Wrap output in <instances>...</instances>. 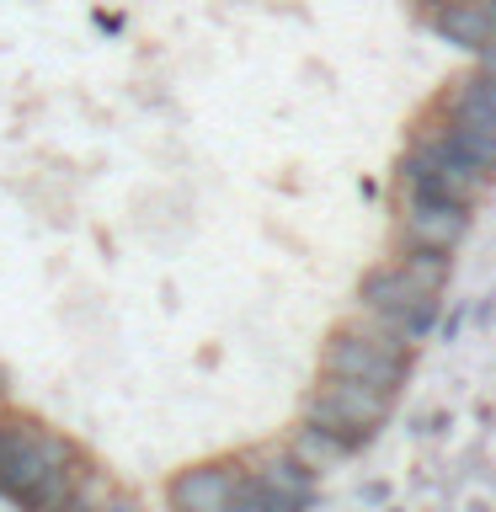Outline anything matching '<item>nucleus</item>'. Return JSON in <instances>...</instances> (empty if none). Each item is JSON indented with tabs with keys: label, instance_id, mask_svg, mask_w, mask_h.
Masks as SVG:
<instances>
[{
	"label": "nucleus",
	"instance_id": "nucleus-10",
	"mask_svg": "<svg viewBox=\"0 0 496 512\" xmlns=\"http://www.w3.org/2000/svg\"><path fill=\"white\" fill-rule=\"evenodd\" d=\"M288 454H294L299 464H310L315 475H326V470H336V464H347L352 459V448L347 443H336L331 432H320V427H310V422H299L294 432H288Z\"/></svg>",
	"mask_w": 496,
	"mask_h": 512
},
{
	"label": "nucleus",
	"instance_id": "nucleus-16",
	"mask_svg": "<svg viewBox=\"0 0 496 512\" xmlns=\"http://www.w3.org/2000/svg\"><path fill=\"white\" fill-rule=\"evenodd\" d=\"M224 512H256V502H251V496H246V486H240V496H235V502L224 507Z\"/></svg>",
	"mask_w": 496,
	"mask_h": 512
},
{
	"label": "nucleus",
	"instance_id": "nucleus-17",
	"mask_svg": "<svg viewBox=\"0 0 496 512\" xmlns=\"http://www.w3.org/2000/svg\"><path fill=\"white\" fill-rule=\"evenodd\" d=\"M416 6H427V11H432V6H443V0H416Z\"/></svg>",
	"mask_w": 496,
	"mask_h": 512
},
{
	"label": "nucleus",
	"instance_id": "nucleus-9",
	"mask_svg": "<svg viewBox=\"0 0 496 512\" xmlns=\"http://www.w3.org/2000/svg\"><path fill=\"white\" fill-rule=\"evenodd\" d=\"M86 470H91L86 448H75V454H70V459H59L54 470H48L27 496H16V507H22V512H59L64 502H70V491L80 486V475H86Z\"/></svg>",
	"mask_w": 496,
	"mask_h": 512
},
{
	"label": "nucleus",
	"instance_id": "nucleus-15",
	"mask_svg": "<svg viewBox=\"0 0 496 512\" xmlns=\"http://www.w3.org/2000/svg\"><path fill=\"white\" fill-rule=\"evenodd\" d=\"M96 512H144V502H139V496H128V491H112V496L96 502Z\"/></svg>",
	"mask_w": 496,
	"mask_h": 512
},
{
	"label": "nucleus",
	"instance_id": "nucleus-5",
	"mask_svg": "<svg viewBox=\"0 0 496 512\" xmlns=\"http://www.w3.org/2000/svg\"><path fill=\"white\" fill-rule=\"evenodd\" d=\"M470 235V203L427 198V192H400V246H427L454 256Z\"/></svg>",
	"mask_w": 496,
	"mask_h": 512
},
{
	"label": "nucleus",
	"instance_id": "nucleus-8",
	"mask_svg": "<svg viewBox=\"0 0 496 512\" xmlns=\"http://www.w3.org/2000/svg\"><path fill=\"white\" fill-rule=\"evenodd\" d=\"M240 464H246V475L256 480V486H272L283 496H294V502L315 507V470L310 464H299L288 448H267V454H240Z\"/></svg>",
	"mask_w": 496,
	"mask_h": 512
},
{
	"label": "nucleus",
	"instance_id": "nucleus-2",
	"mask_svg": "<svg viewBox=\"0 0 496 512\" xmlns=\"http://www.w3.org/2000/svg\"><path fill=\"white\" fill-rule=\"evenodd\" d=\"M75 438H64L59 427L38 422L22 411H0V496H27L38 480L54 470L59 459L75 454Z\"/></svg>",
	"mask_w": 496,
	"mask_h": 512
},
{
	"label": "nucleus",
	"instance_id": "nucleus-6",
	"mask_svg": "<svg viewBox=\"0 0 496 512\" xmlns=\"http://www.w3.org/2000/svg\"><path fill=\"white\" fill-rule=\"evenodd\" d=\"M240 454L235 459H203V464H187V470L171 475L166 486V502L171 512H224L240 496Z\"/></svg>",
	"mask_w": 496,
	"mask_h": 512
},
{
	"label": "nucleus",
	"instance_id": "nucleus-11",
	"mask_svg": "<svg viewBox=\"0 0 496 512\" xmlns=\"http://www.w3.org/2000/svg\"><path fill=\"white\" fill-rule=\"evenodd\" d=\"M432 123L443 128V139L454 144V150L470 160V166H480L486 176H496V134H486V128H475V123L448 118V112H432Z\"/></svg>",
	"mask_w": 496,
	"mask_h": 512
},
{
	"label": "nucleus",
	"instance_id": "nucleus-1",
	"mask_svg": "<svg viewBox=\"0 0 496 512\" xmlns=\"http://www.w3.org/2000/svg\"><path fill=\"white\" fill-rule=\"evenodd\" d=\"M390 400H395V395H384V390H374V384H363V379L315 374V384H310V390H304V400H299V422L331 432L336 443H347L352 454H358V448L374 443V432L384 427Z\"/></svg>",
	"mask_w": 496,
	"mask_h": 512
},
{
	"label": "nucleus",
	"instance_id": "nucleus-7",
	"mask_svg": "<svg viewBox=\"0 0 496 512\" xmlns=\"http://www.w3.org/2000/svg\"><path fill=\"white\" fill-rule=\"evenodd\" d=\"M427 22L448 48L480 54V48L496 43V0H443V6H432Z\"/></svg>",
	"mask_w": 496,
	"mask_h": 512
},
{
	"label": "nucleus",
	"instance_id": "nucleus-3",
	"mask_svg": "<svg viewBox=\"0 0 496 512\" xmlns=\"http://www.w3.org/2000/svg\"><path fill=\"white\" fill-rule=\"evenodd\" d=\"M358 310L384 320L390 331L411 336V342H427L438 331V294L427 283H416L400 262H379L358 278Z\"/></svg>",
	"mask_w": 496,
	"mask_h": 512
},
{
	"label": "nucleus",
	"instance_id": "nucleus-13",
	"mask_svg": "<svg viewBox=\"0 0 496 512\" xmlns=\"http://www.w3.org/2000/svg\"><path fill=\"white\" fill-rule=\"evenodd\" d=\"M112 491H118V480H112L107 470H96V464H91V470L80 475V486L70 491V502H64L59 512H96V502H102V496H112Z\"/></svg>",
	"mask_w": 496,
	"mask_h": 512
},
{
	"label": "nucleus",
	"instance_id": "nucleus-14",
	"mask_svg": "<svg viewBox=\"0 0 496 512\" xmlns=\"http://www.w3.org/2000/svg\"><path fill=\"white\" fill-rule=\"evenodd\" d=\"M240 470H246V464H240ZM240 486H246V496L256 502V512H304V502H294V496H283V491H272V486H256L251 475L240 480Z\"/></svg>",
	"mask_w": 496,
	"mask_h": 512
},
{
	"label": "nucleus",
	"instance_id": "nucleus-4",
	"mask_svg": "<svg viewBox=\"0 0 496 512\" xmlns=\"http://www.w3.org/2000/svg\"><path fill=\"white\" fill-rule=\"evenodd\" d=\"M320 374L363 379V384H374V390L395 395L400 384L411 379V363H395L390 352H379L374 342H368V331L358 326V320H342V326L320 342Z\"/></svg>",
	"mask_w": 496,
	"mask_h": 512
},
{
	"label": "nucleus",
	"instance_id": "nucleus-12",
	"mask_svg": "<svg viewBox=\"0 0 496 512\" xmlns=\"http://www.w3.org/2000/svg\"><path fill=\"white\" fill-rule=\"evenodd\" d=\"M438 112H448V118H459V123H475V128H486V134H496V112H491L486 102H475L470 91H459V86H448V91H443Z\"/></svg>",
	"mask_w": 496,
	"mask_h": 512
}]
</instances>
